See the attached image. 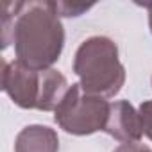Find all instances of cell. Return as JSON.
I'll return each mask as SVG.
<instances>
[{
    "instance_id": "6da1fadb",
    "label": "cell",
    "mask_w": 152,
    "mask_h": 152,
    "mask_svg": "<svg viewBox=\"0 0 152 152\" xmlns=\"http://www.w3.org/2000/svg\"><path fill=\"white\" fill-rule=\"evenodd\" d=\"M16 61L32 70H47L59 59L64 29L50 2H23L15 22Z\"/></svg>"
},
{
    "instance_id": "7a4b0ae2",
    "label": "cell",
    "mask_w": 152,
    "mask_h": 152,
    "mask_svg": "<svg viewBox=\"0 0 152 152\" xmlns=\"http://www.w3.org/2000/svg\"><path fill=\"white\" fill-rule=\"evenodd\" d=\"M2 90L22 109L56 111L64 100L70 84L56 68L32 70L18 61H4Z\"/></svg>"
},
{
    "instance_id": "3957f363",
    "label": "cell",
    "mask_w": 152,
    "mask_h": 152,
    "mask_svg": "<svg viewBox=\"0 0 152 152\" xmlns=\"http://www.w3.org/2000/svg\"><path fill=\"white\" fill-rule=\"evenodd\" d=\"M73 72L86 93L102 99L115 97L125 84V68L118 47L106 36H91L79 45L73 57Z\"/></svg>"
},
{
    "instance_id": "277c9868",
    "label": "cell",
    "mask_w": 152,
    "mask_h": 152,
    "mask_svg": "<svg viewBox=\"0 0 152 152\" xmlns=\"http://www.w3.org/2000/svg\"><path fill=\"white\" fill-rule=\"evenodd\" d=\"M111 104L97 95L86 93L81 84H72L64 100L54 111L56 124L68 134L88 136L106 129Z\"/></svg>"
},
{
    "instance_id": "5b68a950",
    "label": "cell",
    "mask_w": 152,
    "mask_h": 152,
    "mask_svg": "<svg viewBox=\"0 0 152 152\" xmlns=\"http://www.w3.org/2000/svg\"><path fill=\"white\" fill-rule=\"evenodd\" d=\"M104 132H107L109 136H113L122 143L140 141V138L143 136L140 113L127 100L113 102L109 107V116Z\"/></svg>"
},
{
    "instance_id": "8992f818",
    "label": "cell",
    "mask_w": 152,
    "mask_h": 152,
    "mask_svg": "<svg viewBox=\"0 0 152 152\" xmlns=\"http://www.w3.org/2000/svg\"><path fill=\"white\" fill-rule=\"evenodd\" d=\"M15 152H59V136L48 125H27L15 140Z\"/></svg>"
},
{
    "instance_id": "52a82bcc",
    "label": "cell",
    "mask_w": 152,
    "mask_h": 152,
    "mask_svg": "<svg viewBox=\"0 0 152 152\" xmlns=\"http://www.w3.org/2000/svg\"><path fill=\"white\" fill-rule=\"evenodd\" d=\"M23 2H6L2 6V48H7L13 43V31L16 16L22 9Z\"/></svg>"
},
{
    "instance_id": "ba28073f",
    "label": "cell",
    "mask_w": 152,
    "mask_h": 152,
    "mask_svg": "<svg viewBox=\"0 0 152 152\" xmlns=\"http://www.w3.org/2000/svg\"><path fill=\"white\" fill-rule=\"evenodd\" d=\"M54 11L57 13V16H66V18H72V16H81L83 13L90 11L93 7V4H83V6H77V4H68V2H50Z\"/></svg>"
},
{
    "instance_id": "9c48e42d",
    "label": "cell",
    "mask_w": 152,
    "mask_h": 152,
    "mask_svg": "<svg viewBox=\"0 0 152 152\" xmlns=\"http://www.w3.org/2000/svg\"><path fill=\"white\" fill-rule=\"evenodd\" d=\"M140 120H141V129L143 134L152 141V100H145L138 107Z\"/></svg>"
},
{
    "instance_id": "30bf717a",
    "label": "cell",
    "mask_w": 152,
    "mask_h": 152,
    "mask_svg": "<svg viewBox=\"0 0 152 152\" xmlns=\"http://www.w3.org/2000/svg\"><path fill=\"white\" fill-rule=\"evenodd\" d=\"M113 152H152V148L143 145V143H140V141H129V143L118 145Z\"/></svg>"
},
{
    "instance_id": "8fae6325",
    "label": "cell",
    "mask_w": 152,
    "mask_h": 152,
    "mask_svg": "<svg viewBox=\"0 0 152 152\" xmlns=\"http://www.w3.org/2000/svg\"><path fill=\"white\" fill-rule=\"evenodd\" d=\"M143 7H147V11H148V27H150V32H152V2H148V4H141Z\"/></svg>"
}]
</instances>
